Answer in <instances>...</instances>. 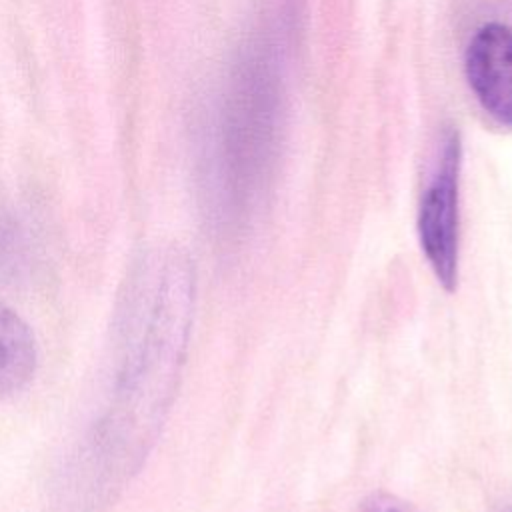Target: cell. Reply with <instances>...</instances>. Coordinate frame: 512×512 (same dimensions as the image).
I'll return each mask as SVG.
<instances>
[{
  "instance_id": "cell-3",
  "label": "cell",
  "mask_w": 512,
  "mask_h": 512,
  "mask_svg": "<svg viewBox=\"0 0 512 512\" xmlns=\"http://www.w3.org/2000/svg\"><path fill=\"white\" fill-rule=\"evenodd\" d=\"M460 168L462 146L456 130L442 138L436 166L420 194L416 234L438 284L452 292L460 266Z\"/></svg>"
},
{
  "instance_id": "cell-2",
  "label": "cell",
  "mask_w": 512,
  "mask_h": 512,
  "mask_svg": "<svg viewBox=\"0 0 512 512\" xmlns=\"http://www.w3.org/2000/svg\"><path fill=\"white\" fill-rule=\"evenodd\" d=\"M298 10L266 8L238 44L212 108L200 160V198L214 234L232 240L258 216L278 168L286 66Z\"/></svg>"
},
{
  "instance_id": "cell-5",
  "label": "cell",
  "mask_w": 512,
  "mask_h": 512,
  "mask_svg": "<svg viewBox=\"0 0 512 512\" xmlns=\"http://www.w3.org/2000/svg\"><path fill=\"white\" fill-rule=\"evenodd\" d=\"M38 366V344L32 328L0 300V400L24 390Z\"/></svg>"
},
{
  "instance_id": "cell-4",
  "label": "cell",
  "mask_w": 512,
  "mask_h": 512,
  "mask_svg": "<svg viewBox=\"0 0 512 512\" xmlns=\"http://www.w3.org/2000/svg\"><path fill=\"white\" fill-rule=\"evenodd\" d=\"M464 74L482 112L500 128L512 130V26L482 24L466 44Z\"/></svg>"
},
{
  "instance_id": "cell-7",
  "label": "cell",
  "mask_w": 512,
  "mask_h": 512,
  "mask_svg": "<svg viewBox=\"0 0 512 512\" xmlns=\"http://www.w3.org/2000/svg\"><path fill=\"white\" fill-rule=\"evenodd\" d=\"M358 512H416L410 502L388 494V492H374L362 500Z\"/></svg>"
},
{
  "instance_id": "cell-8",
  "label": "cell",
  "mask_w": 512,
  "mask_h": 512,
  "mask_svg": "<svg viewBox=\"0 0 512 512\" xmlns=\"http://www.w3.org/2000/svg\"><path fill=\"white\" fill-rule=\"evenodd\" d=\"M500 512H512V506H506V508H502Z\"/></svg>"
},
{
  "instance_id": "cell-1",
  "label": "cell",
  "mask_w": 512,
  "mask_h": 512,
  "mask_svg": "<svg viewBox=\"0 0 512 512\" xmlns=\"http://www.w3.org/2000/svg\"><path fill=\"white\" fill-rule=\"evenodd\" d=\"M194 302V262L182 248H150L130 264L114 308L106 396L62 474L68 512H102L140 472L182 378Z\"/></svg>"
},
{
  "instance_id": "cell-6",
  "label": "cell",
  "mask_w": 512,
  "mask_h": 512,
  "mask_svg": "<svg viewBox=\"0 0 512 512\" xmlns=\"http://www.w3.org/2000/svg\"><path fill=\"white\" fill-rule=\"evenodd\" d=\"M44 266L34 230L18 214L0 212V278L8 284H30Z\"/></svg>"
}]
</instances>
